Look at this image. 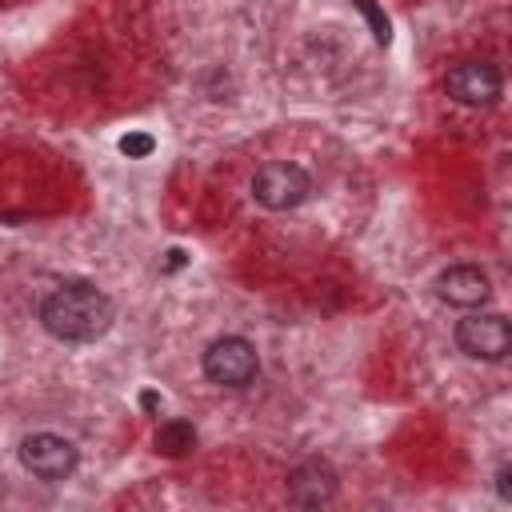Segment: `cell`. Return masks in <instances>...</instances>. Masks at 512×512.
Listing matches in <instances>:
<instances>
[{
    "mask_svg": "<svg viewBox=\"0 0 512 512\" xmlns=\"http://www.w3.org/2000/svg\"><path fill=\"white\" fill-rule=\"evenodd\" d=\"M40 324L56 340H64V344H88V340H96V336L108 332V324H112V300L96 284L72 280V284H60L40 304Z\"/></svg>",
    "mask_w": 512,
    "mask_h": 512,
    "instance_id": "cell-1",
    "label": "cell"
},
{
    "mask_svg": "<svg viewBox=\"0 0 512 512\" xmlns=\"http://www.w3.org/2000/svg\"><path fill=\"white\" fill-rule=\"evenodd\" d=\"M312 192V180L300 164H288V160H268L256 168L252 176V196L256 204H264L268 212H288L296 208L300 200H308Z\"/></svg>",
    "mask_w": 512,
    "mask_h": 512,
    "instance_id": "cell-2",
    "label": "cell"
},
{
    "mask_svg": "<svg viewBox=\"0 0 512 512\" xmlns=\"http://www.w3.org/2000/svg\"><path fill=\"white\" fill-rule=\"evenodd\" d=\"M256 368H260L256 348L244 336H220L204 352V376L212 384H220V388H244V384H252Z\"/></svg>",
    "mask_w": 512,
    "mask_h": 512,
    "instance_id": "cell-3",
    "label": "cell"
},
{
    "mask_svg": "<svg viewBox=\"0 0 512 512\" xmlns=\"http://www.w3.org/2000/svg\"><path fill=\"white\" fill-rule=\"evenodd\" d=\"M456 344H460L464 356L496 364L512 348V328H508V320L500 312H476V316H464L456 324Z\"/></svg>",
    "mask_w": 512,
    "mask_h": 512,
    "instance_id": "cell-4",
    "label": "cell"
},
{
    "mask_svg": "<svg viewBox=\"0 0 512 512\" xmlns=\"http://www.w3.org/2000/svg\"><path fill=\"white\" fill-rule=\"evenodd\" d=\"M500 84L504 80H500V68L492 60H460V64L448 68V80H444L448 96L456 104H468V108L492 104L500 96Z\"/></svg>",
    "mask_w": 512,
    "mask_h": 512,
    "instance_id": "cell-5",
    "label": "cell"
},
{
    "mask_svg": "<svg viewBox=\"0 0 512 512\" xmlns=\"http://www.w3.org/2000/svg\"><path fill=\"white\" fill-rule=\"evenodd\" d=\"M20 464L40 480H64L76 468V448L56 432H36L20 444Z\"/></svg>",
    "mask_w": 512,
    "mask_h": 512,
    "instance_id": "cell-6",
    "label": "cell"
},
{
    "mask_svg": "<svg viewBox=\"0 0 512 512\" xmlns=\"http://www.w3.org/2000/svg\"><path fill=\"white\" fill-rule=\"evenodd\" d=\"M436 296L452 308H476L492 296V284L476 264H452L436 276Z\"/></svg>",
    "mask_w": 512,
    "mask_h": 512,
    "instance_id": "cell-7",
    "label": "cell"
},
{
    "mask_svg": "<svg viewBox=\"0 0 512 512\" xmlns=\"http://www.w3.org/2000/svg\"><path fill=\"white\" fill-rule=\"evenodd\" d=\"M336 496V472L324 460H304L292 476H288V500L304 504V508H320Z\"/></svg>",
    "mask_w": 512,
    "mask_h": 512,
    "instance_id": "cell-8",
    "label": "cell"
},
{
    "mask_svg": "<svg viewBox=\"0 0 512 512\" xmlns=\"http://www.w3.org/2000/svg\"><path fill=\"white\" fill-rule=\"evenodd\" d=\"M156 448L164 456H188L196 448V428L188 420H164L156 432Z\"/></svg>",
    "mask_w": 512,
    "mask_h": 512,
    "instance_id": "cell-9",
    "label": "cell"
},
{
    "mask_svg": "<svg viewBox=\"0 0 512 512\" xmlns=\"http://www.w3.org/2000/svg\"><path fill=\"white\" fill-rule=\"evenodd\" d=\"M352 4H356V8H360V12L368 16V24H372V36H376V44H388V40H392L388 16H384V12H380V8L372 4V0H352Z\"/></svg>",
    "mask_w": 512,
    "mask_h": 512,
    "instance_id": "cell-10",
    "label": "cell"
},
{
    "mask_svg": "<svg viewBox=\"0 0 512 512\" xmlns=\"http://www.w3.org/2000/svg\"><path fill=\"white\" fill-rule=\"evenodd\" d=\"M152 148H156V140H152L148 132H128V136H120V152H124V156H132V160L152 156Z\"/></svg>",
    "mask_w": 512,
    "mask_h": 512,
    "instance_id": "cell-11",
    "label": "cell"
},
{
    "mask_svg": "<svg viewBox=\"0 0 512 512\" xmlns=\"http://www.w3.org/2000/svg\"><path fill=\"white\" fill-rule=\"evenodd\" d=\"M508 476H512L508 468H500V472H496V488H500V500H512V492H508Z\"/></svg>",
    "mask_w": 512,
    "mask_h": 512,
    "instance_id": "cell-12",
    "label": "cell"
},
{
    "mask_svg": "<svg viewBox=\"0 0 512 512\" xmlns=\"http://www.w3.org/2000/svg\"><path fill=\"white\" fill-rule=\"evenodd\" d=\"M140 404H144L148 412H156V408H160V396H156V392H144V396H140Z\"/></svg>",
    "mask_w": 512,
    "mask_h": 512,
    "instance_id": "cell-13",
    "label": "cell"
},
{
    "mask_svg": "<svg viewBox=\"0 0 512 512\" xmlns=\"http://www.w3.org/2000/svg\"><path fill=\"white\" fill-rule=\"evenodd\" d=\"M180 264H184V252H180V248H172V252H168V268H180Z\"/></svg>",
    "mask_w": 512,
    "mask_h": 512,
    "instance_id": "cell-14",
    "label": "cell"
}]
</instances>
